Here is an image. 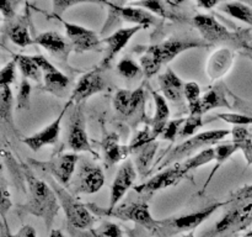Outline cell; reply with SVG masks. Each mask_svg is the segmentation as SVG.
<instances>
[{
	"instance_id": "cell-29",
	"label": "cell",
	"mask_w": 252,
	"mask_h": 237,
	"mask_svg": "<svg viewBox=\"0 0 252 237\" xmlns=\"http://www.w3.org/2000/svg\"><path fill=\"white\" fill-rule=\"evenodd\" d=\"M12 58L16 61L17 68L21 72L25 79L39 81L42 77V71L37 62L34 61L33 56H26V54H12Z\"/></svg>"
},
{
	"instance_id": "cell-17",
	"label": "cell",
	"mask_w": 252,
	"mask_h": 237,
	"mask_svg": "<svg viewBox=\"0 0 252 237\" xmlns=\"http://www.w3.org/2000/svg\"><path fill=\"white\" fill-rule=\"evenodd\" d=\"M135 179H137V168L132 159H126L123 164L118 168L115 179H113L112 187H111L110 205L107 209H113L117 206L126 193L130 189Z\"/></svg>"
},
{
	"instance_id": "cell-49",
	"label": "cell",
	"mask_w": 252,
	"mask_h": 237,
	"mask_svg": "<svg viewBox=\"0 0 252 237\" xmlns=\"http://www.w3.org/2000/svg\"><path fill=\"white\" fill-rule=\"evenodd\" d=\"M184 1L185 0H165V2H166L169 6H179V5H181Z\"/></svg>"
},
{
	"instance_id": "cell-26",
	"label": "cell",
	"mask_w": 252,
	"mask_h": 237,
	"mask_svg": "<svg viewBox=\"0 0 252 237\" xmlns=\"http://www.w3.org/2000/svg\"><path fill=\"white\" fill-rule=\"evenodd\" d=\"M68 232L71 237H123L121 227L110 221H105L100 226L88 230H79L68 226Z\"/></svg>"
},
{
	"instance_id": "cell-27",
	"label": "cell",
	"mask_w": 252,
	"mask_h": 237,
	"mask_svg": "<svg viewBox=\"0 0 252 237\" xmlns=\"http://www.w3.org/2000/svg\"><path fill=\"white\" fill-rule=\"evenodd\" d=\"M152 94L155 101V114L152 121V131L153 135L157 138L158 136H161L165 126L167 125V120L170 118V108L164 95L159 94L158 91H152Z\"/></svg>"
},
{
	"instance_id": "cell-48",
	"label": "cell",
	"mask_w": 252,
	"mask_h": 237,
	"mask_svg": "<svg viewBox=\"0 0 252 237\" xmlns=\"http://www.w3.org/2000/svg\"><path fill=\"white\" fill-rule=\"evenodd\" d=\"M219 0H197V5L202 9H213L217 4H218Z\"/></svg>"
},
{
	"instance_id": "cell-46",
	"label": "cell",
	"mask_w": 252,
	"mask_h": 237,
	"mask_svg": "<svg viewBox=\"0 0 252 237\" xmlns=\"http://www.w3.org/2000/svg\"><path fill=\"white\" fill-rule=\"evenodd\" d=\"M24 0H0V10L4 19H12L15 16L17 6Z\"/></svg>"
},
{
	"instance_id": "cell-23",
	"label": "cell",
	"mask_w": 252,
	"mask_h": 237,
	"mask_svg": "<svg viewBox=\"0 0 252 237\" xmlns=\"http://www.w3.org/2000/svg\"><path fill=\"white\" fill-rule=\"evenodd\" d=\"M159 86L162 95L170 101H180L185 95L184 81L170 68L159 76Z\"/></svg>"
},
{
	"instance_id": "cell-38",
	"label": "cell",
	"mask_w": 252,
	"mask_h": 237,
	"mask_svg": "<svg viewBox=\"0 0 252 237\" xmlns=\"http://www.w3.org/2000/svg\"><path fill=\"white\" fill-rule=\"evenodd\" d=\"M117 73L125 79H134L143 73L140 64L130 58H122L117 64Z\"/></svg>"
},
{
	"instance_id": "cell-18",
	"label": "cell",
	"mask_w": 252,
	"mask_h": 237,
	"mask_svg": "<svg viewBox=\"0 0 252 237\" xmlns=\"http://www.w3.org/2000/svg\"><path fill=\"white\" fill-rule=\"evenodd\" d=\"M33 58L39 66V68H41L42 74H43L44 89L57 96L63 95L65 93L66 88L69 86V84H70V80H69L68 77L64 73H62L59 69H57L42 54H34Z\"/></svg>"
},
{
	"instance_id": "cell-30",
	"label": "cell",
	"mask_w": 252,
	"mask_h": 237,
	"mask_svg": "<svg viewBox=\"0 0 252 237\" xmlns=\"http://www.w3.org/2000/svg\"><path fill=\"white\" fill-rule=\"evenodd\" d=\"M133 6L142 7V9L148 10L149 12H152L155 16H160L162 19L167 20H176L179 19V15L175 14L172 10H169V7L166 6V2L165 0H138V1L132 2Z\"/></svg>"
},
{
	"instance_id": "cell-36",
	"label": "cell",
	"mask_w": 252,
	"mask_h": 237,
	"mask_svg": "<svg viewBox=\"0 0 252 237\" xmlns=\"http://www.w3.org/2000/svg\"><path fill=\"white\" fill-rule=\"evenodd\" d=\"M12 91L10 85L0 86V116L4 122H6L14 130V120H12Z\"/></svg>"
},
{
	"instance_id": "cell-35",
	"label": "cell",
	"mask_w": 252,
	"mask_h": 237,
	"mask_svg": "<svg viewBox=\"0 0 252 237\" xmlns=\"http://www.w3.org/2000/svg\"><path fill=\"white\" fill-rule=\"evenodd\" d=\"M5 35L9 37L10 41L19 47H27L30 44H34L33 39L30 36L27 26L24 22H16L5 30Z\"/></svg>"
},
{
	"instance_id": "cell-14",
	"label": "cell",
	"mask_w": 252,
	"mask_h": 237,
	"mask_svg": "<svg viewBox=\"0 0 252 237\" xmlns=\"http://www.w3.org/2000/svg\"><path fill=\"white\" fill-rule=\"evenodd\" d=\"M143 30L142 26H130L123 27V29L117 30L110 35L108 37L102 40V44H105V56L100 63V68L105 69L111 66L113 59L118 56L121 51L128 44V42L132 40L135 34Z\"/></svg>"
},
{
	"instance_id": "cell-9",
	"label": "cell",
	"mask_w": 252,
	"mask_h": 237,
	"mask_svg": "<svg viewBox=\"0 0 252 237\" xmlns=\"http://www.w3.org/2000/svg\"><path fill=\"white\" fill-rule=\"evenodd\" d=\"M105 184V174L100 165L81 160L71 188L75 194H95L100 192Z\"/></svg>"
},
{
	"instance_id": "cell-1",
	"label": "cell",
	"mask_w": 252,
	"mask_h": 237,
	"mask_svg": "<svg viewBox=\"0 0 252 237\" xmlns=\"http://www.w3.org/2000/svg\"><path fill=\"white\" fill-rule=\"evenodd\" d=\"M221 219L201 237H229L252 225V184L245 185L231 194L226 201Z\"/></svg>"
},
{
	"instance_id": "cell-4",
	"label": "cell",
	"mask_w": 252,
	"mask_h": 237,
	"mask_svg": "<svg viewBox=\"0 0 252 237\" xmlns=\"http://www.w3.org/2000/svg\"><path fill=\"white\" fill-rule=\"evenodd\" d=\"M89 209L98 217H115L122 221H130L144 227L152 234L157 235L159 229V220H155L150 212L149 204L144 200L139 201H126L118 204L113 209L97 206L96 204H86Z\"/></svg>"
},
{
	"instance_id": "cell-20",
	"label": "cell",
	"mask_w": 252,
	"mask_h": 237,
	"mask_svg": "<svg viewBox=\"0 0 252 237\" xmlns=\"http://www.w3.org/2000/svg\"><path fill=\"white\" fill-rule=\"evenodd\" d=\"M108 7L111 9V12L116 17H121L123 21H127L133 24V26H142L143 29L150 27L157 22V16L149 12L148 10L142 9V7L133 6H121V5L115 4V2L107 1L106 2Z\"/></svg>"
},
{
	"instance_id": "cell-52",
	"label": "cell",
	"mask_w": 252,
	"mask_h": 237,
	"mask_svg": "<svg viewBox=\"0 0 252 237\" xmlns=\"http://www.w3.org/2000/svg\"><path fill=\"white\" fill-rule=\"evenodd\" d=\"M184 237H194V235L192 232H189V234H185Z\"/></svg>"
},
{
	"instance_id": "cell-40",
	"label": "cell",
	"mask_w": 252,
	"mask_h": 237,
	"mask_svg": "<svg viewBox=\"0 0 252 237\" xmlns=\"http://www.w3.org/2000/svg\"><path fill=\"white\" fill-rule=\"evenodd\" d=\"M202 125H203L202 115H189L180 128V136L181 137H189L191 136L192 137V136H194L196 130H198Z\"/></svg>"
},
{
	"instance_id": "cell-31",
	"label": "cell",
	"mask_w": 252,
	"mask_h": 237,
	"mask_svg": "<svg viewBox=\"0 0 252 237\" xmlns=\"http://www.w3.org/2000/svg\"><path fill=\"white\" fill-rule=\"evenodd\" d=\"M213 160H216V148L208 147L199 151V152L197 153L196 156H193V157L179 163L180 165H181L182 170H184L186 174H189L192 170L203 167V165L206 164H209V163L213 162Z\"/></svg>"
},
{
	"instance_id": "cell-39",
	"label": "cell",
	"mask_w": 252,
	"mask_h": 237,
	"mask_svg": "<svg viewBox=\"0 0 252 237\" xmlns=\"http://www.w3.org/2000/svg\"><path fill=\"white\" fill-rule=\"evenodd\" d=\"M106 0H53V12L57 17H61L71 6L80 4H106Z\"/></svg>"
},
{
	"instance_id": "cell-13",
	"label": "cell",
	"mask_w": 252,
	"mask_h": 237,
	"mask_svg": "<svg viewBox=\"0 0 252 237\" xmlns=\"http://www.w3.org/2000/svg\"><path fill=\"white\" fill-rule=\"evenodd\" d=\"M106 81L102 77V68L96 67L93 71L88 72L80 77V79L76 83L75 88L71 91V95L69 98V103L80 104L86 100L90 96L95 94L101 93L105 90Z\"/></svg>"
},
{
	"instance_id": "cell-15",
	"label": "cell",
	"mask_w": 252,
	"mask_h": 237,
	"mask_svg": "<svg viewBox=\"0 0 252 237\" xmlns=\"http://www.w3.org/2000/svg\"><path fill=\"white\" fill-rule=\"evenodd\" d=\"M185 175H186V173L182 170L180 163H175V164L170 165L169 168L160 172L159 174L150 178L148 182L137 185L134 189L135 192L140 193V194H152V193L159 192V190L179 184L184 179Z\"/></svg>"
},
{
	"instance_id": "cell-25",
	"label": "cell",
	"mask_w": 252,
	"mask_h": 237,
	"mask_svg": "<svg viewBox=\"0 0 252 237\" xmlns=\"http://www.w3.org/2000/svg\"><path fill=\"white\" fill-rule=\"evenodd\" d=\"M217 108H231V105L229 104L228 99L225 96V91H224L221 85L213 86L203 96H201L198 114L199 115H203V114Z\"/></svg>"
},
{
	"instance_id": "cell-47",
	"label": "cell",
	"mask_w": 252,
	"mask_h": 237,
	"mask_svg": "<svg viewBox=\"0 0 252 237\" xmlns=\"http://www.w3.org/2000/svg\"><path fill=\"white\" fill-rule=\"evenodd\" d=\"M6 237H37L36 230L32 225H24L16 234H7Z\"/></svg>"
},
{
	"instance_id": "cell-51",
	"label": "cell",
	"mask_w": 252,
	"mask_h": 237,
	"mask_svg": "<svg viewBox=\"0 0 252 237\" xmlns=\"http://www.w3.org/2000/svg\"><path fill=\"white\" fill-rule=\"evenodd\" d=\"M241 237H252V230H250V231L246 232V234L244 235V236H241Z\"/></svg>"
},
{
	"instance_id": "cell-11",
	"label": "cell",
	"mask_w": 252,
	"mask_h": 237,
	"mask_svg": "<svg viewBox=\"0 0 252 237\" xmlns=\"http://www.w3.org/2000/svg\"><path fill=\"white\" fill-rule=\"evenodd\" d=\"M193 25L197 27L199 34L202 35L207 43L219 44L224 42L234 43L235 35L229 31L224 25H221L218 20L214 19L212 15L198 14L193 17Z\"/></svg>"
},
{
	"instance_id": "cell-24",
	"label": "cell",
	"mask_w": 252,
	"mask_h": 237,
	"mask_svg": "<svg viewBox=\"0 0 252 237\" xmlns=\"http://www.w3.org/2000/svg\"><path fill=\"white\" fill-rule=\"evenodd\" d=\"M102 151L105 156L106 165L116 164L121 160L126 159L128 157L132 150L127 146H122L120 143V136L117 133H108L102 141Z\"/></svg>"
},
{
	"instance_id": "cell-34",
	"label": "cell",
	"mask_w": 252,
	"mask_h": 237,
	"mask_svg": "<svg viewBox=\"0 0 252 237\" xmlns=\"http://www.w3.org/2000/svg\"><path fill=\"white\" fill-rule=\"evenodd\" d=\"M158 148V142L153 141L149 142L148 145L143 146V147L135 150L137 153V158H135V168L138 169L142 177L148 174V168L150 167V163H152L153 158H154L155 152H157Z\"/></svg>"
},
{
	"instance_id": "cell-50",
	"label": "cell",
	"mask_w": 252,
	"mask_h": 237,
	"mask_svg": "<svg viewBox=\"0 0 252 237\" xmlns=\"http://www.w3.org/2000/svg\"><path fill=\"white\" fill-rule=\"evenodd\" d=\"M49 237H65V236H64L63 232H62L61 230L53 229V230H51V234H49Z\"/></svg>"
},
{
	"instance_id": "cell-8",
	"label": "cell",
	"mask_w": 252,
	"mask_h": 237,
	"mask_svg": "<svg viewBox=\"0 0 252 237\" xmlns=\"http://www.w3.org/2000/svg\"><path fill=\"white\" fill-rule=\"evenodd\" d=\"M79 160H80V157L76 153H61L46 162L29 159V164L33 168H38L42 172L54 178L59 184L66 187L75 173Z\"/></svg>"
},
{
	"instance_id": "cell-42",
	"label": "cell",
	"mask_w": 252,
	"mask_h": 237,
	"mask_svg": "<svg viewBox=\"0 0 252 237\" xmlns=\"http://www.w3.org/2000/svg\"><path fill=\"white\" fill-rule=\"evenodd\" d=\"M16 67L17 63L14 58L7 62L0 72V86L1 85H11L16 80Z\"/></svg>"
},
{
	"instance_id": "cell-33",
	"label": "cell",
	"mask_w": 252,
	"mask_h": 237,
	"mask_svg": "<svg viewBox=\"0 0 252 237\" xmlns=\"http://www.w3.org/2000/svg\"><path fill=\"white\" fill-rule=\"evenodd\" d=\"M238 151H239V147L234 142H231V143H220V145H217V147H216V164H214L213 169H212V172H211V174H209L207 182L204 183L203 190L206 189L207 187H208V184L212 182L214 174L218 172L219 168H220L221 165H223L224 163H225L226 160H228L229 158H230L231 156L234 155V153L238 152Z\"/></svg>"
},
{
	"instance_id": "cell-3",
	"label": "cell",
	"mask_w": 252,
	"mask_h": 237,
	"mask_svg": "<svg viewBox=\"0 0 252 237\" xmlns=\"http://www.w3.org/2000/svg\"><path fill=\"white\" fill-rule=\"evenodd\" d=\"M204 40H180L170 39L161 43L153 44L145 48V53L140 57V66H142L143 74L147 78H152L161 69L164 64L170 63L172 59L176 58L185 51L192 48H201V47H209Z\"/></svg>"
},
{
	"instance_id": "cell-21",
	"label": "cell",
	"mask_w": 252,
	"mask_h": 237,
	"mask_svg": "<svg viewBox=\"0 0 252 237\" xmlns=\"http://www.w3.org/2000/svg\"><path fill=\"white\" fill-rule=\"evenodd\" d=\"M143 100H144V89L143 88H138L135 90L121 89L115 94L113 106L121 115L130 116L137 111Z\"/></svg>"
},
{
	"instance_id": "cell-53",
	"label": "cell",
	"mask_w": 252,
	"mask_h": 237,
	"mask_svg": "<svg viewBox=\"0 0 252 237\" xmlns=\"http://www.w3.org/2000/svg\"><path fill=\"white\" fill-rule=\"evenodd\" d=\"M249 49V51H250V56L252 57V48H248Z\"/></svg>"
},
{
	"instance_id": "cell-22",
	"label": "cell",
	"mask_w": 252,
	"mask_h": 237,
	"mask_svg": "<svg viewBox=\"0 0 252 237\" xmlns=\"http://www.w3.org/2000/svg\"><path fill=\"white\" fill-rule=\"evenodd\" d=\"M234 54L231 49L223 47L214 52L207 63V76L211 80H217L225 76L233 66Z\"/></svg>"
},
{
	"instance_id": "cell-7",
	"label": "cell",
	"mask_w": 252,
	"mask_h": 237,
	"mask_svg": "<svg viewBox=\"0 0 252 237\" xmlns=\"http://www.w3.org/2000/svg\"><path fill=\"white\" fill-rule=\"evenodd\" d=\"M231 131L224 130V128H219V130H209L204 131V132L197 133V135L192 136L189 140H186L185 142L180 143L179 146H176L175 148H172L169 152V155L165 157L164 162H161V164L159 165L158 169H162L166 165L175 164V163H179L180 159L187 157V156L192 155L196 151L202 150L204 147H209V146L217 145L219 141L224 140L228 135H230Z\"/></svg>"
},
{
	"instance_id": "cell-32",
	"label": "cell",
	"mask_w": 252,
	"mask_h": 237,
	"mask_svg": "<svg viewBox=\"0 0 252 237\" xmlns=\"http://www.w3.org/2000/svg\"><path fill=\"white\" fill-rule=\"evenodd\" d=\"M220 10L229 16L240 20L252 27V6L250 5L240 1H230L221 5Z\"/></svg>"
},
{
	"instance_id": "cell-43",
	"label": "cell",
	"mask_w": 252,
	"mask_h": 237,
	"mask_svg": "<svg viewBox=\"0 0 252 237\" xmlns=\"http://www.w3.org/2000/svg\"><path fill=\"white\" fill-rule=\"evenodd\" d=\"M31 84L29 79H22L20 84L19 93L16 98V108L17 109H27L30 106V96H31Z\"/></svg>"
},
{
	"instance_id": "cell-6",
	"label": "cell",
	"mask_w": 252,
	"mask_h": 237,
	"mask_svg": "<svg viewBox=\"0 0 252 237\" xmlns=\"http://www.w3.org/2000/svg\"><path fill=\"white\" fill-rule=\"evenodd\" d=\"M225 205L226 201L214 202V204L203 207L198 211L159 220V229H158L157 235L159 237H172L179 234H189L194 229H197L199 225L203 224L206 220H208L209 216L214 211H217L219 207L225 206Z\"/></svg>"
},
{
	"instance_id": "cell-44",
	"label": "cell",
	"mask_w": 252,
	"mask_h": 237,
	"mask_svg": "<svg viewBox=\"0 0 252 237\" xmlns=\"http://www.w3.org/2000/svg\"><path fill=\"white\" fill-rule=\"evenodd\" d=\"M184 121V118H179V120H174L167 122V125L165 126L164 131H162L161 133L162 140H169L171 141V142H174L176 136L180 135V128H181Z\"/></svg>"
},
{
	"instance_id": "cell-2",
	"label": "cell",
	"mask_w": 252,
	"mask_h": 237,
	"mask_svg": "<svg viewBox=\"0 0 252 237\" xmlns=\"http://www.w3.org/2000/svg\"><path fill=\"white\" fill-rule=\"evenodd\" d=\"M24 173L27 187V199L25 204L20 206V210L24 214L41 217L46 225L47 231L49 232L59 210L62 209L56 192L49 183L36 177L29 167H25Z\"/></svg>"
},
{
	"instance_id": "cell-5",
	"label": "cell",
	"mask_w": 252,
	"mask_h": 237,
	"mask_svg": "<svg viewBox=\"0 0 252 237\" xmlns=\"http://www.w3.org/2000/svg\"><path fill=\"white\" fill-rule=\"evenodd\" d=\"M48 183L56 192L59 205L68 221V226L79 230H88L95 225L97 216L89 209L88 205L83 204L78 198L69 193L65 187L59 184L54 178H49Z\"/></svg>"
},
{
	"instance_id": "cell-10",
	"label": "cell",
	"mask_w": 252,
	"mask_h": 237,
	"mask_svg": "<svg viewBox=\"0 0 252 237\" xmlns=\"http://www.w3.org/2000/svg\"><path fill=\"white\" fill-rule=\"evenodd\" d=\"M63 25L66 37L76 53L97 52L102 49V40L98 39V35L95 31L73 22L63 21Z\"/></svg>"
},
{
	"instance_id": "cell-12",
	"label": "cell",
	"mask_w": 252,
	"mask_h": 237,
	"mask_svg": "<svg viewBox=\"0 0 252 237\" xmlns=\"http://www.w3.org/2000/svg\"><path fill=\"white\" fill-rule=\"evenodd\" d=\"M68 146L74 152L94 153L86 132V120L80 104H75L70 116L68 130ZM95 155V153H94Z\"/></svg>"
},
{
	"instance_id": "cell-45",
	"label": "cell",
	"mask_w": 252,
	"mask_h": 237,
	"mask_svg": "<svg viewBox=\"0 0 252 237\" xmlns=\"http://www.w3.org/2000/svg\"><path fill=\"white\" fill-rule=\"evenodd\" d=\"M11 200H10V192L7 190L6 182H5L4 177L1 178V200H0V214L2 217V224L6 221V214L11 207Z\"/></svg>"
},
{
	"instance_id": "cell-41",
	"label": "cell",
	"mask_w": 252,
	"mask_h": 237,
	"mask_svg": "<svg viewBox=\"0 0 252 237\" xmlns=\"http://www.w3.org/2000/svg\"><path fill=\"white\" fill-rule=\"evenodd\" d=\"M218 118L234 126H245V127H248V126L252 125V116L244 115V114L220 113L218 114Z\"/></svg>"
},
{
	"instance_id": "cell-19",
	"label": "cell",
	"mask_w": 252,
	"mask_h": 237,
	"mask_svg": "<svg viewBox=\"0 0 252 237\" xmlns=\"http://www.w3.org/2000/svg\"><path fill=\"white\" fill-rule=\"evenodd\" d=\"M34 44L42 47L56 58L65 62L73 51V46L62 35L56 31H46L33 39Z\"/></svg>"
},
{
	"instance_id": "cell-28",
	"label": "cell",
	"mask_w": 252,
	"mask_h": 237,
	"mask_svg": "<svg viewBox=\"0 0 252 237\" xmlns=\"http://www.w3.org/2000/svg\"><path fill=\"white\" fill-rule=\"evenodd\" d=\"M231 136L233 141L239 147V151H241L246 159V164H252V137L245 126H234L231 130Z\"/></svg>"
},
{
	"instance_id": "cell-16",
	"label": "cell",
	"mask_w": 252,
	"mask_h": 237,
	"mask_svg": "<svg viewBox=\"0 0 252 237\" xmlns=\"http://www.w3.org/2000/svg\"><path fill=\"white\" fill-rule=\"evenodd\" d=\"M73 104L66 103L65 106L62 109L61 114L58 115V118L51 122L49 125H47L46 127L42 128L38 132L33 133L32 136H29V137L22 138V142L27 146L31 151L33 152H38L42 147L49 145H56L59 140V133H61V125L62 120H63L64 115H65L66 110H68L69 106H71Z\"/></svg>"
},
{
	"instance_id": "cell-37",
	"label": "cell",
	"mask_w": 252,
	"mask_h": 237,
	"mask_svg": "<svg viewBox=\"0 0 252 237\" xmlns=\"http://www.w3.org/2000/svg\"><path fill=\"white\" fill-rule=\"evenodd\" d=\"M185 96L189 103V115H199L198 108L201 101V88L196 81H189L185 84Z\"/></svg>"
}]
</instances>
